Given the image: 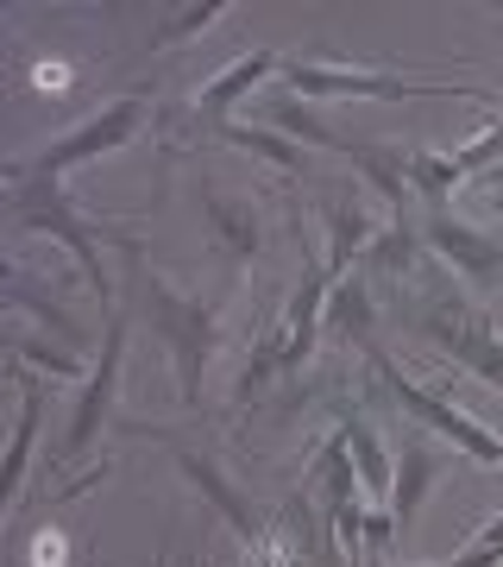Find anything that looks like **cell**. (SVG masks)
<instances>
[{"mask_svg": "<svg viewBox=\"0 0 503 567\" xmlns=\"http://www.w3.org/2000/svg\"><path fill=\"white\" fill-rule=\"evenodd\" d=\"M139 309H145V322H151V334L164 341L170 365H177L182 404H201V372H208L214 347H221V316H214V303L182 297L177 284H164L158 271H145V259H139Z\"/></svg>", "mask_w": 503, "mask_h": 567, "instance_id": "1", "label": "cell"}, {"mask_svg": "<svg viewBox=\"0 0 503 567\" xmlns=\"http://www.w3.org/2000/svg\"><path fill=\"white\" fill-rule=\"evenodd\" d=\"M120 259H126V303L107 316V341H101V360L88 372V385H82L76 410H70V429H63L57 442V466H76L88 447H95L101 423H107V410H114V391H120V360H126V322H133V309H139V259L145 246L126 234L120 240Z\"/></svg>", "mask_w": 503, "mask_h": 567, "instance_id": "2", "label": "cell"}, {"mask_svg": "<svg viewBox=\"0 0 503 567\" xmlns=\"http://www.w3.org/2000/svg\"><path fill=\"white\" fill-rule=\"evenodd\" d=\"M283 89L302 102H472L491 107V89H465V82H416V76H384V70H334V63H283Z\"/></svg>", "mask_w": 503, "mask_h": 567, "instance_id": "3", "label": "cell"}, {"mask_svg": "<svg viewBox=\"0 0 503 567\" xmlns=\"http://www.w3.org/2000/svg\"><path fill=\"white\" fill-rule=\"evenodd\" d=\"M145 121H151L145 95H120V102H107L101 114H88L82 126H70L63 140H51V145H39L32 158H20L7 177H20V183H63V171H70V164H88V158H101V152H120V145H133Z\"/></svg>", "mask_w": 503, "mask_h": 567, "instance_id": "4", "label": "cell"}, {"mask_svg": "<svg viewBox=\"0 0 503 567\" xmlns=\"http://www.w3.org/2000/svg\"><path fill=\"white\" fill-rule=\"evenodd\" d=\"M0 208H7L20 227H32V234H51V240L70 246V252H76V265H82V278H88V290H95L101 303L114 297L107 265H101V246H95V227L82 221L76 203L63 196L57 183H20V177H7V196H0Z\"/></svg>", "mask_w": 503, "mask_h": 567, "instance_id": "5", "label": "cell"}, {"mask_svg": "<svg viewBox=\"0 0 503 567\" xmlns=\"http://www.w3.org/2000/svg\"><path fill=\"white\" fill-rule=\"evenodd\" d=\"M371 372L384 379V391L402 404V416H416L422 429H434L441 442H453L465 454V461H479V466H503V442L491 435V429L479 423V416H465V410H453L447 398H434V391H422L416 379H402L397 365L384 360V353H371Z\"/></svg>", "mask_w": 503, "mask_h": 567, "instance_id": "6", "label": "cell"}, {"mask_svg": "<svg viewBox=\"0 0 503 567\" xmlns=\"http://www.w3.org/2000/svg\"><path fill=\"white\" fill-rule=\"evenodd\" d=\"M422 334L441 347L453 365H465L472 379H484L491 391H503V341L491 334V316L479 303H428L422 309Z\"/></svg>", "mask_w": 503, "mask_h": 567, "instance_id": "7", "label": "cell"}, {"mask_svg": "<svg viewBox=\"0 0 503 567\" xmlns=\"http://www.w3.org/2000/svg\"><path fill=\"white\" fill-rule=\"evenodd\" d=\"M422 240L434 246L447 265H460V278L472 284V290H497L503 284V240H491V234H479V227L453 221L447 208H428L422 215Z\"/></svg>", "mask_w": 503, "mask_h": 567, "instance_id": "8", "label": "cell"}, {"mask_svg": "<svg viewBox=\"0 0 503 567\" xmlns=\"http://www.w3.org/2000/svg\"><path fill=\"white\" fill-rule=\"evenodd\" d=\"M170 461L182 466V480H189V486H196L201 498H208V505L221 511L227 524L240 529V543H259L271 517H259V505H252V498H245V492L233 486V480H227L221 466L208 461V454H196V447H170Z\"/></svg>", "mask_w": 503, "mask_h": 567, "instance_id": "9", "label": "cell"}, {"mask_svg": "<svg viewBox=\"0 0 503 567\" xmlns=\"http://www.w3.org/2000/svg\"><path fill=\"white\" fill-rule=\"evenodd\" d=\"M13 379H20V416H13L7 447H0V517L13 511V498H20V480H25V466H32L39 416H44V379H32V372H13Z\"/></svg>", "mask_w": 503, "mask_h": 567, "instance_id": "10", "label": "cell"}, {"mask_svg": "<svg viewBox=\"0 0 503 567\" xmlns=\"http://www.w3.org/2000/svg\"><path fill=\"white\" fill-rule=\"evenodd\" d=\"M277 70H283L277 51H252V58H240L233 70H221L214 82H201V95L189 102V114L201 121V133H221L227 114H233V102H240V95H252V89H259L264 76H277Z\"/></svg>", "mask_w": 503, "mask_h": 567, "instance_id": "11", "label": "cell"}, {"mask_svg": "<svg viewBox=\"0 0 503 567\" xmlns=\"http://www.w3.org/2000/svg\"><path fill=\"white\" fill-rule=\"evenodd\" d=\"M201 215H208V234H214V252L221 259H252L259 252V203L252 196H227V189H201Z\"/></svg>", "mask_w": 503, "mask_h": 567, "instance_id": "12", "label": "cell"}, {"mask_svg": "<svg viewBox=\"0 0 503 567\" xmlns=\"http://www.w3.org/2000/svg\"><path fill=\"white\" fill-rule=\"evenodd\" d=\"M308 543H315V529H308V492H296L283 505V517L264 524L259 543H245V567H302Z\"/></svg>", "mask_w": 503, "mask_h": 567, "instance_id": "13", "label": "cell"}, {"mask_svg": "<svg viewBox=\"0 0 503 567\" xmlns=\"http://www.w3.org/2000/svg\"><path fill=\"white\" fill-rule=\"evenodd\" d=\"M390 466H402V473H390V517H397V529H409L416 511H422V498H428V486L441 480V461H434V447L422 435H409Z\"/></svg>", "mask_w": 503, "mask_h": 567, "instance_id": "14", "label": "cell"}, {"mask_svg": "<svg viewBox=\"0 0 503 567\" xmlns=\"http://www.w3.org/2000/svg\"><path fill=\"white\" fill-rule=\"evenodd\" d=\"M259 121L271 126V133H290V140H302V145H322V152H346V133H334V126L315 114V107L302 102V95H290V89H277L271 102H259Z\"/></svg>", "mask_w": 503, "mask_h": 567, "instance_id": "15", "label": "cell"}, {"mask_svg": "<svg viewBox=\"0 0 503 567\" xmlns=\"http://www.w3.org/2000/svg\"><path fill=\"white\" fill-rule=\"evenodd\" d=\"M371 240H378V215H371L365 203H353V196H340V203L327 208V259L322 265L340 278L353 259H365Z\"/></svg>", "mask_w": 503, "mask_h": 567, "instance_id": "16", "label": "cell"}, {"mask_svg": "<svg viewBox=\"0 0 503 567\" xmlns=\"http://www.w3.org/2000/svg\"><path fill=\"white\" fill-rule=\"evenodd\" d=\"M340 442H346V454H353V466H359V486L371 492V498H390V454H384V442L371 435V423H365V416H346Z\"/></svg>", "mask_w": 503, "mask_h": 567, "instance_id": "17", "label": "cell"}, {"mask_svg": "<svg viewBox=\"0 0 503 567\" xmlns=\"http://www.w3.org/2000/svg\"><path fill=\"white\" fill-rule=\"evenodd\" d=\"M327 334L334 341H353V347H365L371 341V290H365V278H353V284H334V303H327Z\"/></svg>", "mask_w": 503, "mask_h": 567, "instance_id": "18", "label": "cell"}, {"mask_svg": "<svg viewBox=\"0 0 503 567\" xmlns=\"http://www.w3.org/2000/svg\"><path fill=\"white\" fill-rule=\"evenodd\" d=\"M416 246H422V234H416V227L402 221H390L378 234V240L365 246V259H359V271H378V278H402V271H409V265H416Z\"/></svg>", "mask_w": 503, "mask_h": 567, "instance_id": "19", "label": "cell"}, {"mask_svg": "<svg viewBox=\"0 0 503 567\" xmlns=\"http://www.w3.org/2000/svg\"><path fill=\"white\" fill-rule=\"evenodd\" d=\"M221 140L245 145V152H259V158H271L283 171V177H302V164H308V152H296V145L283 140V133H271V126H221Z\"/></svg>", "mask_w": 503, "mask_h": 567, "instance_id": "20", "label": "cell"}, {"mask_svg": "<svg viewBox=\"0 0 503 567\" xmlns=\"http://www.w3.org/2000/svg\"><path fill=\"white\" fill-rule=\"evenodd\" d=\"M434 567H503V517H491L453 561H434Z\"/></svg>", "mask_w": 503, "mask_h": 567, "instance_id": "21", "label": "cell"}, {"mask_svg": "<svg viewBox=\"0 0 503 567\" xmlns=\"http://www.w3.org/2000/svg\"><path fill=\"white\" fill-rule=\"evenodd\" d=\"M402 529L390 511H365V567H390V543H397Z\"/></svg>", "mask_w": 503, "mask_h": 567, "instance_id": "22", "label": "cell"}, {"mask_svg": "<svg viewBox=\"0 0 503 567\" xmlns=\"http://www.w3.org/2000/svg\"><path fill=\"white\" fill-rule=\"evenodd\" d=\"M221 13H227V0H201V7H189V13H182V20H170V25H164V32H158V39H151V44H177V39H196V32H208V25L221 20Z\"/></svg>", "mask_w": 503, "mask_h": 567, "instance_id": "23", "label": "cell"}, {"mask_svg": "<svg viewBox=\"0 0 503 567\" xmlns=\"http://www.w3.org/2000/svg\"><path fill=\"white\" fill-rule=\"evenodd\" d=\"M20 353L25 360H39L44 372H51V379H76L82 365H70V353H63V347H44V341H20Z\"/></svg>", "mask_w": 503, "mask_h": 567, "instance_id": "24", "label": "cell"}, {"mask_svg": "<svg viewBox=\"0 0 503 567\" xmlns=\"http://www.w3.org/2000/svg\"><path fill=\"white\" fill-rule=\"evenodd\" d=\"M479 183H484V189H497V196H503V164H484V171H479Z\"/></svg>", "mask_w": 503, "mask_h": 567, "instance_id": "25", "label": "cell"}, {"mask_svg": "<svg viewBox=\"0 0 503 567\" xmlns=\"http://www.w3.org/2000/svg\"><path fill=\"white\" fill-rule=\"evenodd\" d=\"M7 309H13V303H7V297H0V316H7Z\"/></svg>", "mask_w": 503, "mask_h": 567, "instance_id": "26", "label": "cell"}, {"mask_svg": "<svg viewBox=\"0 0 503 567\" xmlns=\"http://www.w3.org/2000/svg\"><path fill=\"white\" fill-rule=\"evenodd\" d=\"M0 447H7V435H0Z\"/></svg>", "mask_w": 503, "mask_h": 567, "instance_id": "27", "label": "cell"}]
</instances>
